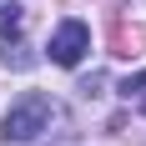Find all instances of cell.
I'll return each mask as SVG.
<instances>
[{
	"mask_svg": "<svg viewBox=\"0 0 146 146\" xmlns=\"http://www.w3.org/2000/svg\"><path fill=\"white\" fill-rule=\"evenodd\" d=\"M50 126H66L60 101H50V96H40V91H30V96H20V101L5 111L0 136L15 141V146H30V141H40V131H50Z\"/></svg>",
	"mask_w": 146,
	"mask_h": 146,
	"instance_id": "6da1fadb",
	"label": "cell"
},
{
	"mask_svg": "<svg viewBox=\"0 0 146 146\" xmlns=\"http://www.w3.org/2000/svg\"><path fill=\"white\" fill-rule=\"evenodd\" d=\"M86 50H91V25L86 20H60L50 30V60L56 66H81Z\"/></svg>",
	"mask_w": 146,
	"mask_h": 146,
	"instance_id": "7a4b0ae2",
	"label": "cell"
},
{
	"mask_svg": "<svg viewBox=\"0 0 146 146\" xmlns=\"http://www.w3.org/2000/svg\"><path fill=\"white\" fill-rule=\"evenodd\" d=\"M121 96H126V106H136V111L146 116V71H141V76H131V81L121 86Z\"/></svg>",
	"mask_w": 146,
	"mask_h": 146,
	"instance_id": "3957f363",
	"label": "cell"
}]
</instances>
